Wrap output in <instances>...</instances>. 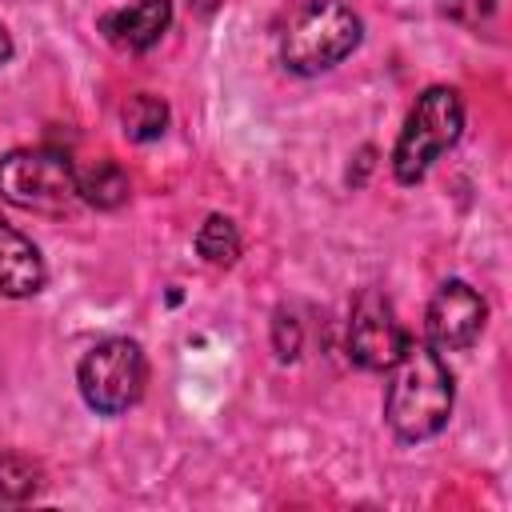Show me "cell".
<instances>
[{
    "mask_svg": "<svg viewBox=\"0 0 512 512\" xmlns=\"http://www.w3.org/2000/svg\"><path fill=\"white\" fill-rule=\"evenodd\" d=\"M196 252H200L204 264H212V268L236 264V256H240V232H236V224H232L228 216L212 212V216L200 224V232H196Z\"/></svg>",
    "mask_w": 512,
    "mask_h": 512,
    "instance_id": "7c38bea8",
    "label": "cell"
},
{
    "mask_svg": "<svg viewBox=\"0 0 512 512\" xmlns=\"http://www.w3.org/2000/svg\"><path fill=\"white\" fill-rule=\"evenodd\" d=\"M0 200L28 208V212H48L64 216L80 204L76 192V168L68 152L60 148H16L0 160Z\"/></svg>",
    "mask_w": 512,
    "mask_h": 512,
    "instance_id": "277c9868",
    "label": "cell"
},
{
    "mask_svg": "<svg viewBox=\"0 0 512 512\" xmlns=\"http://www.w3.org/2000/svg\"><path fill=\"white\" fill-rule=\"evenodd\" d=\"M444 12H448L452 20L476 28L480 20H488V16L496 12V0H444Z\"/></svg>",
    "mask_w": 512,
    "mask_h": 512,
    "instance_id": "5bb4252c",
    "label": "cell"
},
{
    "mask_svg": "<svg viewBox=\"0 0 512 512\" xmlns=\"http://www.w3.org/2000/svg\"><path fill=\"white\" fill-rule=\"evenodd\" d=\"M120 124H124V136L136 140V144H148V140H160L164 128H168V104L152 92H140L124 104L120 112Z\"/></svg>",
    "mask_w": 512,
    "mask_h": 512,
    "instance_id": "8fae6325",
    "label": "cell"
},
{
    "mask_svg": "<svg viewBox=\"0 0 512 512\" xmlns=\"http://www.w3.org/2000/svg\"><path fill=\"white\" fill-rule=\"evenodd\" d=\"M40 488H44V472L32 456H24V452L0 456V500L20 504V500H32Z\"/></svg>",
    "mask_w": 512,
    "mask_h": 512,
    "instance_id": "4fadbf2b",
    "label": "cell"
},
{
    "mask_svg": "<svg viewBox=\"0 0 512 512\" xmlns=\"http://www.w3.org/2000/svg\"><path fill=\"white\" fill-rule=\"evenodd\" d=\"M408 332L396 320L392 300L380 288H364L352 300V316H348V352L360 368L368 372H388L396 364V356L404 352Z\"/></svg>",
    "mask_w": 512,
    "mask_h": 512,
    "instance_id": "8992f818",
    "label": "cell"
},
{
    "mask_svg": "<svg viewBox=\"0 0 512 512\" xmlns=\"http://www.w3.org/2000/svg\"><path fill=\"white\" fill-rule=\"evenodd\" d=\"M172 24V0H136L128 8H116L100 20V32L120 52H144L152 48Z\"/></svg>",
    "mask_w": 512,
    "mask_h": 512,
    "instance_id": "ba28073f",
    "label": "cell"
},
{
    "mask_svg": "<svg viewBox=\"0 0 512 512\" xmlns=\"http://www.w3.org/2000/svg\"><path fill=\"white\" fill-rule=\"evenodd\" d=\"M276 352L280 360H292L300 352V328L292 316H276Z\"/></svg>",
    "mask_w": 512,
    "mask_h": 512,
    "instance_id": "9a60e30c",
    "label": "cell"
},
{
    "mask_svg": "<svg viewBox=\"0 0 512 512\" xmlns=\"http://www.w3.org/2000/svg\"><path fill=\"white\" fill-rule=\"evenodd\" d=\"M464 132V100L456 88H428L416 96L396 148H392V172L400 184H420L424 172L432 168V160L440 152H448Z\"/></svg>",
    "mask_w": 512,
    "mask_h": 512,
    "instance_id": "3957f363",
    "label": "cell"
},
{
    "mask_svg": "<svg viewBox=\"0 0 512 512\" xmlns=\"http://www.w3.org/2000/svg\"><path fill=\"white\" fill-rule=\"evenodd\" d=\"M76 192L92 208H120L132 192V180L116 160H92L88 168H76Z\"/></svg>",
    "mask_w": 512,
    "mask_h": 512,
    "instance_id": "30bf717a",
    "label": "cell"
},
{
    "mask_svg": "<svg viewBox=\"0 0 512 512\" xmlns=\"http://www.w3.org/2000/svg\"><path fill=\"white\" fill-rule=\"evenodd\" d=\"M452 396H456L452 372L440 360V352L428 340L408 336L404 352L388 368V392H384L388 428L400 440H428L448 424Z\"/></svg>",
    "mask_w": 512,
    "mask_h": 512,
    "instance_id": "6da1fadb",
    "label": "cell"
},
{
    "mask_svg": "<svg viewBox=\"0 0 512 512\" xmlns=\"http://www.w3.org/2000/svg\"><path fill=\"white\" fill-rule=\"evenodd\" d=\"M44 280L48 272H44L40 248L0 216V296H12V300L36 296Z\"/></svg>",
    "mask_w": 512,
    "mask_h": 512,
    "instance_id": "9c48e42d",
    "label": "cell"
},
{
    "mask_svg": "<svg viewBox=\"0 0 512 512\" xmlns=\"http://www.w3.org/2000/svg\"><path fill=\"white\" fill-rule=\"evenodd\" d=\"M12 56V40H8V32H4V24H0V64Z\"/></svg>",
    "mask_w": 512,
    "mask_h": 512,
    "instance_id": "2e32d148",
    "label": "cell"
},
{
    "mask_svg": "<svg viewBox=\"0 0 512 512\" xmlns=\"http://www.w3.org/2000/svg\"><path fill=\"white\" fill-rule=\"evenodd\" d=\"M80 380V396L92 412L100 416H116L128 412L148 384V360L140 352L136 340L128 336H108L100 344H92L76 368Z\"/></svg>",
    "mask_w": 512,
    "mask_h": 512,
    "instance_id": "5b68a950",
    "label": "cell"
},
{
    "mask_svg": "<svg viewBox=\"0 0 512 512\" xmlns=\"http://www.w3.org/2000/svg\"><path fill=\"white\" fill-rule=\"evenodd\" d=\"M488 304L468 280H444L424 312V332L436 352H464L484 328Z\"/></svg>",
    "mask_w": 512,
    "mask_h": 512,
    "instance_id": "52a82bcc",
    "label": "cell"
},
{
    "mask_svg": "<svg viewBox=\"0 0 512 512\" xmlns=\"http://www.w3.org/2000/svg\"><path fill=\"white\" fill-rule=\"evenodd\" d=\"M360 36H364V24L348 4L308 0L292 12L280 36V60L296 76H316V72L336 68L344 56H352Z\"/></svg>",
    "mask_w": 512,
    "mask_h": 512,
    "instance_id": "7a4b0ae2",
    "label": "cell"
}]
</instances>
